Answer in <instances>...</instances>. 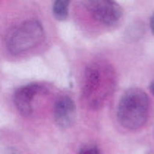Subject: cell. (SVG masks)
I'll use <instances>...</instances> for the list:
<instances>
[{
  "label": "cell",
  "mask_w": 154,
  "mask_h": 154,
  "mask_svg": "<svg viewBox=\"0 0 154 154\" xmlns=\"http://www.w3.org/2000/svg\"><path fill=\"white\" fill-rule=\"evenodd\" d=\"M85 8L98 22L106 26H116L123 16V9L113 0H90L85 2Z\"/></svg>",
  "instance_id": "277c9868"
},
{
  "label": "cell",
  "mask_w": 154,
  "mask_h": 154,
  "mask_svg": "<svg viewBox=\"0 0 154 154\" xmlns=\"http://www.w3.org/2000/svg\"><path fill=\"white\" fill-rule=\"evenodd\" d=\"M69 5L71 3L68 0H56L53 3V15H54V18L59 19V21L66 19L68 15H69Z\"/></svg>",
  "instance_id": "52a82bcc"
},
{
  "label": "cell",
  "mask_w": 154,
  "mask_h": 154,
  "mask_svg": "<svg viewBox=\"0 0 154 154\" xmlns=\"http://www.w3.org/2000/svg\"><path fill=\"white\" fill-rule=\"evenodd\" d=\"M76 116V107L75 101L72 100L69 95H60L57 97L54 103V120L57 126L66 129L73 125Z\"/></svg>",
  "instance_id": "5b68a950"
},
{
  "label": "cell",
  "mask_w": 154,
  "mask_h": 154,
  "mask_svg": "<svg viewBox=\"0 0 154 154\" xmlns=\"http://www.w3.org/2000/svg\"><path fill=\"white\" fill-rule=\"evenodd\" d=\"M79 154H100L98 147L94 144H90V145H84L82 148L79 150Z\"/></svg>",
  "instance_id": "ba28073f"
},
{
  "label": "cell",
  "mask_w": 154,
  "mask_h": 154,
  "mask_svg": "<svg viewBox=\"0 0 154 154\" xmlns=\"http://www.w3.org/2000/svg\"><path fill=\"white\" fill-rule=\"evenodd\" d=\"M44 40V29L40 21L31 19L11 29L6 38V47L12 54H21L35 48Z\"/></svg>",
  "instance_id": "3957f363"
},
{
  "label": "cell",
  "mask_w": 154,
  "mask_h": 154,
  "mask_svg": "<svg viewBox=\"0 0 154 154\" xmlns=\"http://www.w3.org/2000/svg\"><path fill=\"white\" fill-rule=\"evenodd\" d=\"M150 90H151V93L154 94V81H153L151 84H150Z\"/></svg>",
  "instance_id": "30bf717a"
},
{
  "label": "cell",
  "mask_w": 154,
  "mask_h": 154,
  "mask_svg": "<svg viewBox=\"0 0 154 154\" xmlns=\"http://www.w3.org/2000/svg\"><path fill=\"white\" fill-rule=\"evenodd\" d=\"M150 113V98L141 88H129L120 97L118 104L119 123L126 129H140L145 125Z\"/></svg>",
  "instance_id": "7a4b0ae2"
},
{
  "label": "cell",
  "mask_w": 154,
  "mask_h": 154,
  "mask_svg": "<svg viewBox=\"0 0 154 154\" xmlns=\"http://www.w3.org/2000/svg\"><path fill=\"white\" fill-rule=\"evenodd\" d=\"M150 29H151V32L154 34V13L151 15V18H150Z\"/></svg>",
  "instance_id": "9c48e42d"
},
{
  "label": "cell",
  "mask_w": 154,
  "mask_h": 154,
  "mask_svg": "<svg viewBox=\"0 0 154 154\" xmlns=\"http://www.w3.org/2000/svg\"><path fill=\"white\" fill-rule=\"evenodd\" d=\"M116 87V73L107 62H91L84 76L82 98L87 107L100 109Z\"/></svg>",
  "instance_id": "6da1fadb"
},
{
  "label": "cell",
  "mask_w": 154,
  "mask_h": 154,
  "mask_svg": "<svg viewBox=\"0 0 154 154\" xmlns=\"http://www.w3.org/2000/svg\"><path fill=\"white\" fill-rule=\"evenodd\" d=\"M40 90L41 87L38 84H26L15 91L13 103L21 115L29 116L32 113V101H34V97L40 93Z\"/></svg>",
  "instance_id": "8992f818"
}]
</instances>
